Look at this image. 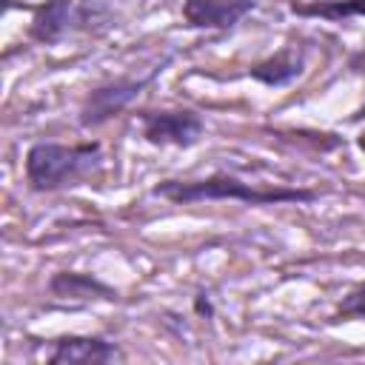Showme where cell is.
<instances>
[{
	"label": "cell",
	"instance_id": "6da1fadb",
	"mask_svg": "<svg viewBox=\"0 0 365 365\" xmlns=\"http://www.w3.org/2000/svg\"><path fill=\"white\" fill-rule=\"evenodd\" d=\"M154 197H163L174 205H191L205 200H237L245 205H282V202H314L319 191L314 188H257L228 171H217L200 180H163L151 191Z\"/></svg>",
	"mask_w": 365,
	"mask_h": 365
},
{
	"label": "cell",
	"instance_id": "7a4b0ae2",
	"mask_svg": "<svg viewBox=\"0 0 365 365\" xmlns=\"http://www.w3.org/2000/svg\"><path fill=\"white\" fill-rule=\"evenodd\" d=\"M103 163V145L97 140L86 143H31L23 160L26 182L37 194H51L68 185H80Z\"/></svg>",
	"mask_w": 365,
	"mask_h": 365
},
{
	"label": "cell",
	"instance_id": "3957f363",
	"mask_svg": "<svg viewBox=\"0 0 365 365\" xmlns=\"http://www.w3.org/2000/svg\"><path fill=\"white\" fill-rule=\"evenodd\" d=\"M117 14L106 0H43L31 9L29 40L37 46H60L74 34H103Z\"/></svg>",
	"mask_w": 365,
	"mask_h": 365
},
{
	"label": "cell",
	"instance_id": "277c9868",
	"mask_svg": "<svg viewBox=\"0 0 365 365\" xmlns=\"http://www.w3.org/2000/svg\"><path fill=\"white\" fill-rule=\"evenodd\" d=\"M171 63V57H165V60H160L148 74H143V77H114V80H108V83H100V86H94L88 94H86V100H83V106H80V125L83 128H97V125H103V123H108L111 117H117L120 111H125L140 94H143V88L148 86V83H154L163 71H165V66Z\"/></svg>",
	"mask_w": 365,
	"mask_h": 365
},
{
	"label": "cell",
	"instance_id": "5b68a950",
	"mask_svg": "<svg viewBox=\"0 0 365 365\" xmlns=\"http://www.w3.org/2000/svg\"><path fill=\"white\" fill-rule=\"evenodd\" d=\"M140 128L143 140L151 145H174V148H191L205 134V120L194 108H160V111H140Z\"/></svg>",
	"mask_w": 365,
	"mask_h": 365
},
{
	"label": "cell",
	"instance_id": "8992f818",
	"mask_svg": "<svg viewBox=\"0 0 365 365\" xmlns=\"http://www.w3.org/2000/svg\"><path fill=\"white\" fill-rule=\"evenodd\" d=\"M51 365H71V362H86V365H100V362H114L125 359L123 348L106 336H91V334H63L51 342V351L46 356Z\"/></svg>",
	"mask_w": 365,
	"mask_h": 365
},
{
	"label": "cell",
	"instance_id": "52a82bcc",
	"mask_svg": "<svg viewBox=\"0 0 365 365\" xmlns=\"http://www.w3.org/2000/svg\"><path fill=\"white\" fill-rule=\"evenodd\" d=\"M257 9V0H185L182 20L188 29L225 31Z\"/></svg>",
	"mask_w": 365,
	"mask_h": 365
},
{
	"label": "cell",
	"instance_id": "ba28073f",
	"mask_svg": "<svg viewBox=\"0 0 365 365\" xmlns=\"http://www.w3.org/2000/svg\"><path fill=\"white\" fill-rule=\"evenodd\" d=\"M48 294L57 299H117V288L103 282L97 274L88 271H54L48 279Z\"/></svg>",
	"mask_w": 365,
	"mask_h": 365
},
{
	"label": "cell",
	"instance_id": "9c48e42d",
	"mask_svg": "<svg viewBox=\"0 0 365 365\" xmlns=\"http://www.w3.org/2000/svg\"><path fill=\"white\" fill-rule=\"evenodd\" d=\"M302 68H305L302 54H299L297 48L285 46V48H279L277 54H271V57H265V60L248 66L245 74H248L251 80L268 86V88H282V86H291V83L302 74Z\"/></svg>",
	"mask_w": 365,
	"mask_h": 365
},
{
	"label": "cell",
	"instance_id": "30bf717a",
	"mask_svg": "<svg viewBox=\"0 0 365 365\" xmlns=\"http://www.w3.org/2000/svg\"><path fill=\"white\" fill-rule=\"evenodd\" d=\"M288 6L299 17H319L331 23L348 17H365V0H291Z\"/></svg>",
	"mask_w": 365,
	"mask_h": 365
},
{
	"label": "cell",
	"instance_id": "8fae6325",
	"mask_svg": "<svg viewBox=\"0 0 365 365\" xmlns=\"http://www.w3.org/2000/svg\"><path fill=\"white\" fill-rule=\"evenodd\" d=\"M331 319H334V322L365 319V282L354 285V288L342 297V302L336 305V311H334V317H331Z\"/></svg>",
	"mask_w": 365,
	"mask_h": 365
},
{
	"label": "cell",
	"instance_id": "7c38bea8",
	"mask_svg": "<svg viewBox=\"0 0 365 365\" xmlns=\"http://www.w3.org/2000/svg\"><path fill=\"white\" fill-rule=\"evenodd\" d=\"M194 311L200 314V317H205V319H211L214 317V305H211V299H208V294H197L194 297Z\"/></svg>",
	"mask_w": 365,
	"mask_h": 365
},
{
	"label": "cell",
	"instance_id": "4fadbf2b",
	"mask_svg": "<svg viewBox=\"0 0 365 365\" xmlns=\"http://www.w3.org/2000/svg\"><path fill=\"white\" fill-rule=\"evenodd\" d=\"M356 145H359V151H362V157H365V131L356 137Z\"/></svg>",
	"mask_w": 365,
	"mask_h": 365
}]
</instances>
